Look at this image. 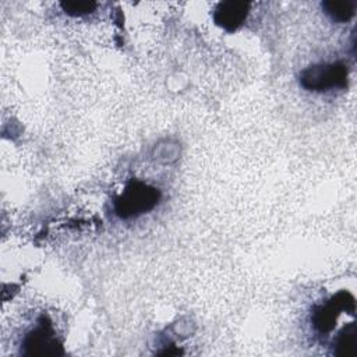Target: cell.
<instances>
[{"mask_svg": "<svg viewBox=\"0 0 357 357\" xmlns=\"http://www.w3.org/2000/svg\"><path fill=\"white\" fill-rule=\"evenodd\" d=\"M160 191L141 180L131 178L123 192L114 198V212L121 219L137 218L152 211L160 201Z\"/></svg>", "mask_w": 357, "mask_h": 357, "instance_id": "obj_1", "label": "cell"}, {"mask_svg": "<svg viewBox=\"0 0 357 357\" xmlns=\"http://www.w3.org/2000/svg\"><path fill=\"white\" fill-rule=\"evenodd\" d=\"M349 70L343 61L321 63L304 68L300 73V85L307 91L324 92L347 86Z\"/></svg>", "mask_w": 357, "mask_h": 357, "instance_id": "obj_2", "label": "cell"}, {"mask_svg": "<svg viewBox=\"0 0 357 357\" xmlns=\"http://www.w3.org/2000/svg\"><path fill=\"white\" fill-rule=\"evenodd\" d=\"M22 354L25 356H63V344L56 337L52 321L42 315L38 325L26 333L22 342Z\"/></svg>", "mask_w": 357, "mask_h": 357, "instance_id": "obj_3", "label": "cell"}, {"mask_svg": "<svg viewBox=\"0 0 357 357\" xmlns=\"http://www.w3.org/2000/svg\"><path fill=\"white\" fill-rule=\"evenodd\" d=\"M342 311H350V314H354L356 311L354 297L346 290H340L339 293L332 296L325 304L317 305L312 310L311 322L319 333H328L335 328L336 319L342 314Z\"/></svg>", "mask_w": 357, "mask_h": 357, "instance_id": "obj_4", "label": "cell"}, {"mask_svg": "<svg viewBox=\"0 0 357 357\" xmlns=\"http://www.w3.org/2000/svg\"><path fill=\"white\" fill-rule=\"evenodd\" d=\"M251 3L240 0L220 1L213 10V21L227 32H234L245 21Z\"/></svg>", "mask_w": 357, "mask_h": 357, "instance_id": "obj_5", "label": "cell"}, {"mask_svg": "<svg viewBox=\"0 0 357 357\" xmlns=\"http://www.w3.org/2000/svg\"><path fill=\"white\" fill-rule=\"evenodd\" d=\"M357 344V325L350 322L342 328L335 340V354L351 357L356 354Z\"/></svg>", "mask_w": 357, "mask_h": 357, "instance_id": "obj_6", "label": "cell"}, {"mask_svg": "<svg viewBox=\"0 0 357 357\" xmlns=\"http://www.w3.org/2000/svg\"><path fill=\"white\" fill-rule=\"evenodd\" d=\"M322 8L333 21L347 22L354 15L356 3L349 0H342V1L326 0V1H322Z\"/></svg>", "mask_w": 357, "mask_h": 357, "instance_id": "obj_7", "label": "cell"}, {"mask_svg": "<svg viewBox=\"0 0 357 357\" xmlns=\"http://www.w3.org/2000/svg\"><path fill=\"white\" fill-rule=\"evenodd\" d=\"M63 11L68 15H84V14H89L92 11H95V8L98 7V4L95 1H88V0H82V1H61L60 3Z\"/></svg>", "mask_w": 357, "mask_h": 357, "instance_id": "obj_8", "label": "cell"}]
</instances>
